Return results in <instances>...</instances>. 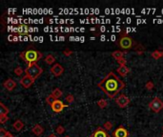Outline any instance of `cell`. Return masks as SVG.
I'll list each match as a JSON object with an SVG mask.
<instances>
[{
	"mask_svg": "<svg viewBox=\"0 0 163 137\" xmlns=\"http://www.w3.org/2000/svg\"><path fill=\"white\" fill-rule=\"evenodd\" d=\"M55 130H56V133L60 134V135L65 132V128H64V127H62V126H58V127L55 128Z\"/></svg>",
	"mask_w": 163,
	"mask_h": 137,
	"instance_id": "29",
	"label": "cell"
},
{
	"mask_svg": "<svg viewBox=\"0 0 163 137\" xmlns=\"http://www.w3.org/2000/svg\"><path fill=\"white\" fill-rule=\"evenodd\" d=\"M151 55L154 59H159V58H161V57H163V51L156 50L154 51L152 53Z\"/></svg>",
	"mask_w": 163,
	"mask_h": 137,
	"instance_id": "20",
	"label": "cell"
},
{
	"mask_svg": "<svg viewBox=\"0 0 163 137\" xmlns=\"http://www.w3.org/2000/svg\"><path fill=\"white\" fill-rule=\"evenodd\" d=\"M154 83L152 81H147V82H146V84H145V89L146 90H151L154 89Z\"/></svg>",
	"mask_w": 163,
	"mask_h": 137,
	"instance_id": "26",
	"label": "cell"
},
{
	"mask_svg": "<svg viewBox=\"0 0 163 137\" xmlns=\"http://www.w3.org/2000/svg\"><path fill=\"white\" fill-rule=\"evenodd\" d=\"M116 72L120 76H126L130 72V68L127 66H119L118 68H116Z\"/></svg>",
	"mask_w": 163,
	"mask_h": 137,
	"instance_id": "15",
	"label": "cell"
},
{
	"mask_svg": "<svg viewBox=\"0 0 163 137\" xmlns=\"http://www.w3.org/2000/svg\"><path fill=\"white\" fill-rule=\"evenodd\" d=\"M45 62H46V64H48V65H53V63L55 62V58H54V56L53 55V54H49V55L46 56Z\"/></svg>",
	"mask_w": 163,
	"mask_h": 137,
	"instance_id": "21",
	"label": "cell"
},
{
	"mask_svg": "<svg viewBox=\"0 0 163 137\" xmlns=\"http://www.w3.org/2000/svg\"><path fill=\"white\" fill-rule=\"evenodd\" d=\"M13 72H15L16 75L20 76V75L23 74V68L21 67H17V68H15V70H13Z\"/></svg>",
	"mask_w": 163,
	"mask_h": 137,
	"instance_id": "27",
	"label": "cell"
},
{
	"mask_svg": "<svg viewBox=\"0 0 163 137\" xmlns=\"http://www.w3.org/2000/svg\"><path fill=\"white\" fill-rule=\"evenodd\" d=\"M65 99H66L68 104H72V103H74V101H75V96L73 94H68Z\"/></svg>",
	"mask_w": 163,
	"mask_h": 137,
	"instance_id": "28",
	"label": "cell"
},
{
	"mask_svg": "<svg viewBox=\"0 0 163 137\" xmlns=\"http://www.w3.org/2000/svg\"><path fill=\"white\" fill-rule=\"evenodd\" d=\"M112 135L114 137H128L129 136V132H128V130H127L125 128L118 127V128H116L115 130L113 131Z\"/></svg>",
	"mask_w": 163,
	"mask_h": 137,
	"instance_id": "10",
	"label": "cell"
},
{
	"mask_svg": "<svg viewBox=\"0 0 163 137\" xmlns=\"http://www.w3.org/2000/svg\"><path fill=\"white\" fill-rule=\"evenodd\" d=\"M92 137H111V135H109L107 133V130H105L103 128H97L94 132L92 134Z\"/></svg>",
	"mask_w": 163,
	"mask_h": 137,
	"instance_id": "12",
	"label": "cell"
},
{
	"mask_svg": "<svg viewBox=\"0 0 163 137\" xmlns=\"http://www.w3.org/2000/svg\"><path fill=\"white\" fill-rule=\"evenodd\" d=\"M97 87L101 89L108 97L115 98L122 90L125 89L126 85L115 72H111L97 84Z\"/></svg>",
	"mask_w": 163,
	"mask_h": 137,
	"instance_id": "1",
	"label": "cell"
},
{
	"mask_svg": "<svg viewBox=\"0 0 163 137\" xmlns=\"http://www.w3.org/2000/svg\"><path fill=\"white\" fill-rule=\"evenodd\" d=\"M91 137H92V136H91Z\"/></svg>",
	"mask_w": 163,
	"mask_h": 137,
	"instance_id": "37",
	"label": "cell"
},
{
	"mask_svg": "<svg viewBox=\"0 0 163 137\" xmlns=\"http://www.w3.org/2000/svg\"><path fill=\"white\" fill-rule=\"evenodd\" d=\"M13 128H15L16 131H20L24 128V123L21 120H16V121L13 124Z\"/></svg>",
	"mask_w": 163,
	"mask_h": 137,
	"instance_id": "16",
	"label": "cell"
},
{
	"mask_svg": "<svg viewBox=\"0 0 163 137\" xmlns=\"http://www.w3.org/2000/svg\"><path fill=\"white\" fill-rule=\"evenodd\" d=\"M55 100H56V98L54 97L51 94H49L48 96L46 97V102H47V103L49 104V105H51V106L53 105V103Z\"/></svg>",
	"mask_w": 163,
	"mask_h": 137,
	"instance_id": "24",
	"label": "cell"
},
{
	"mask_svg": "<svg viewBox=\"0 0 163 137\" xmlns=\"http://www.w3.org/2000/svg\"><path fill=\"white\" fill-rule=\"evenodd\" d=\"M19 83L24 89H29V88L34 83V79L32 78L31 76L25 74V76H23V77L19 80Z\"/></svg>",
	"mask_w": 163,
	"mask_h": 137,
	"instance_id": "8",
	"label": "cell"
},
{
	"mask_svg": "<svg viewBox=\"0 0 163 137\" xmlns=\"http://www.w3.org/2000/svg\"><path fill=\"white\" fill-rule=\"evenodd\" d=\"M149 108L154 112H159L163 109V101L158 97H154L153 100L149 103Z\"/></svg>",
	"mask_w": 163,
	"mask_h": 137,
	"instance_id": "5",
	"label": "cell"
},
{
	"mask_svg": "<svg viewBox=\"0 0 163 137\" xmlns=\"http://www.w3.org/2000/svg\"><path fill=\"white\" fill-rule=\"evenodd\" d=\"M3 86L6 90H8L9 92H12V90H15V88L16 87V83L15 81H13L12 78H8L7 80H5L3 82Z\"/></svg>",
	"mask_w": 163,
	"mask_h": 137,
	"instance_id": "11",
	"label": "cell"
},
{
	"mask_svg": "<svg viewBox=\"0 0 163 137\" xmlns=\"http://www.w3.org/2000/svg\"><path fill=\"white\" fill-rule=\"evenodd\" d=\"M51 94H53L56 99H58V98H60L62 95H63V92H62L59 88H55V89L51 92Z\"/></svg>",
	"mask_w": 163,
	"mask_h": 137,
	"instance_id": "19",
	"label": "cell"
},
{
	"mask_svg": "<svg viewBox=\"0 0 163 137\" xmlns=\"http://www.w3.org/2000/svg\"><path fill=\"white\" fill-rule=\"evenodd\" d=\"M48 137H57V136H56L55 134H53V133H51Z\"/></svg>",
	"mask_w": 163,
	"mask_h": 137,
	"instance_id": "33",
	"label": "cell"
},
{
	"mask_svg": "<svg viewBox=\"0 0 163 137\" xmlns=\"http://www.w3.org/2000/svg\"><path fill=\"white\" fill-rule=\"evenodd\" d=\"M63 54L65 56H71L73 54V51L71 50H69V49H66V50L63 51Z\"/></svg>",
	"mask_w": 163,
	"mask_h": 137,
	"instance_id": "32",
	"label": "cell"
},
{
	"mask_svg": "<svg viewBox=\"0 0 163 137\" xmlns=\"http://www.w3.org/2000/svg\"><path fill=\"white\" fill-rule=\"evenodd\" d=\"M97 106H98L100 109H105L106 107L108 106L107 100H105V99H100V100H98V101H97Z\"/></svg>",
	"mask_w": 163,
	"mask_h": 137,
	"instance_id": "23",
	"label": "cell"
},
{
	"mask_svg": "<svg viewBox=\"0 0 163 137\" xmlns=\"http://www.w3.org/2000/svg\"><path fill=\"white\" fill-rule=\"evenodd\" d=\"M162 137H163V135H162Z\"/></svg>",
	"mask_w": 163,
	"mask_h": 137,
	"instance_id": "36",
	"label": "cell"
},
{
	"mask_svg": "<svg viewBox=\"0 0 163 137\" xmlns=\"http://www.w3.org/2000/svg\"><path fill=\"white\" fill-rule=\"evenodd\" d=\"M112 56L115 59L119 60V59H121V58H123V57H124V53H123V51H113V53H112Z\"/></svg>",
	"mask_w": 163,
	"mask_h": 137,
	"instance_id": "18",
	"label": "cell"
},
{
	"mask_svg": "<svg viewBox=\"0 0 163 137\" xmlns=\"http://www.w3.org/2000/svg\"><path fill=\"white\" fill-rule=\"evenodd\" d=\"M115 103L119 108H126L127 106L130 104V98L125 94H120L119 96L115 99Z\"/></svg>",
	"mask_w": 163,
	"mask_h": 137,
	"instance_id": "6",
	"label": "cell"
},
{
	"mask_svg": "<svg viewBox=\"0 0 163 137\" xmlns=\"http://www.w3.org/2000/svg\"><path fill=\"white\" fill-rule=\"evenodd\" d=\"M0 137H15L10 131L6 130L5 128H0Z\"/></svg>",
	"mask_w": 163,
	"mask_h": 137,
	"instance_id": "22",
	"label": "cell"
},
{
	"mask_svg": "<svg viewBox=\"0 0 163 137\" xmlns=\"http://www.w3.org/2000/svg\"><path fill=\"white\" fill-rule=\"evenodd\" d=\"M32 132L36 136H40L42 135L43 132H44V128L42 126H40L39 124H35L34 126V128H32Z\"/></svg>",
	"mask_w": 163,
	"mask_h": 137,
	"instance_id": "13",
	"label": "cell"
},
{
	"mask_svg": "<svg viewBox=\"0 0 163 137\" xmlns=\"http://www.w3.org/2000/svg\"><path fill=\"white\" fill-rule=\"evenodd\" d=\"M15 32L19 35H27L30 32V29H29V27L26 25H20L17 29H16Z\"/></svg>",
	"mask_w": 163,
	"mask_h": 137,
	"instance_id": "14",
	"label": "cell"
},
{
	"mask_svg": "<svg viewBox=\"0 0 163 137\" xmlns=\"http://www.w3.org/2000/svg\"><path fill=\"white\" fill-rule=\"evenodd\" d=\"M20 58H22L24 61H25L27 64H34V63H36L38 60L42 58L43 54L40 53V51H37L34 50V49H28V50L22 51L19 54Z\"/></svg>",
	"mask_w": 163,
	"mask_h": 137,
	"instance_id": "2",
	"label": "cell"
},
{
	"mask_svg": "<svg viewBox=\"0 0 163 137\" xmlns=\"http://www.w3.org/2000/svg\"><path fill=\"white\" fill-rule=\"evenodd\" d=\"M117 63L119 64V66H126V64H127V60L123 57V58H121V59L117 60Z\"/></svg>",
	"mask_w": 163,
	"mask_h": 137,
	"instance_id": "31",
	"label": "cell"
},
{
	"mask_svg": "<svg viewBox=\"0 0 163 137\" xmlns=\"http://www.w3.org/2000/svg\"><path fill=\"white\" fill-rule=\"evenodd\" d=\"M10 112V109H8L2 102H0V115H7Z\"/></svg>",
	"mask_w": 163,
	"mask_h": 137,
	"instance_id": "17",
	"label": "cell"
},
{
	"mask_svg": "<svg viewBox=\"0 0 163 137\" xmlns=\"http://www.w3.org/2000/svg\"><path fill=\"white\" fill-rule=\"evenodd\" d=\"M162 130H163V127H162Z\"/></svg>",
	"mask_w": 163,
	"mask_h": 137,
	"instance_id": "35",
	"label": "cell"
},
{
	"mask_svg": "<svg viewBox=\"0 0 163 137\" xmlns=\"http://www.w3.org/2000/svg\"><path fill=\"white\" fill-rule=\"evenodd\" d=\"M134 46V41L132 37L128 36L126 34H123L118 40V47H120L122 50H129Z\"/></svg>",
	"mask_w": 163,
	"mask_h": 137,
	"instance_id": "4",
	"label": "cell"
},
{
	"mask_svg": "<svg viewBox=\"0 0 163 137\" xmlns=\"http://www.w3.org/2000/svg\"><path fill=\"white\" fill-rule=\"evenodd\" d=\"M43 72V68L38 66L37 63H34V64L28 65V67L25 68V73L27 75L31 76L32 78H34V80L36 78H38Z\"/></svg>",
	"mask_w": 163,
	"mask_h": 137,
	"instance_id": "3",
	"label": "cell"
},
{
	"mask_svg": "<svg viewBox=\"0 0 163 137\" xmlns=\"http://www.w3.org/2000/svg\"><path fill=\"white\" fill-rule=\"evenodd\" d=\"M50 72L53 76L58 77V76H60L62 73L64 72V68L62 67L60 64H58V63H55V64L50 68Z\"/></svg>",
	"mask_w": 163,
	"mask_h": 137,
	"instance_id": "9",
	"label": "cell"
},
{
	"mask_svg": "<svg viewBox=\"0 0 163 137\" xmlns=\"http://www.w3.org/2000/svg\"><path fill=\"white\" fill-rule=\"evenodd\" d=\"M8 120H9L8 115H0V123H1L2 125L5 124L6 122H8Z\"/></svg>",
	"mask_w": 163,
	"mask_h": 137,
	"instance_id": "30",
	"label": "cell"
},
{
	"mask_svg": "<svg viewBox=\"0 0 163 137\" xmlns=\"http://www.w3.org/2000/svg\"><path fill=\"white\" fill-rule=\"evenodd\" d=\"M51 109H53L54 112H56V113H59V112H61L65 108H67V107H69V106L65 105V104L62 102L61 100L56 99L53 103V105H51Z\"/></svg>",
	"mask_w": 163,
	"mask_h": 137,
	"instance_id": "7",
	"label": "cell"
},
{
	"mask_svg": "<svg viewBox=\"0 0 163 137\" xmlns=\"http://www.w3.org/2000/svg\"><path fill=\"white\" fill-rule=\"evenodd\" d=\"M103 128H104L105 130H111L113 128V124L112 122L110 121H107L104 123V125H103Z\"/></svg>",
	"mask_w": 163,
	"mask_h": 137,
	"instance_id": "25",
	"label": "cell"
},
{
	"mask_svg": "<svg viewBox=\"0 0 163 137\" xmlns=\"http://www.w3.org/2000/svg\"><path fill=\"white\" fill-rule=\"evenodd\" d=\"M65 137H70V136H65Z\"/></svg>",
	"mask_w": 163,
	"mask_h": 137,
	"instance_id": "34",
	"label": "cell"
}]
</instances>
